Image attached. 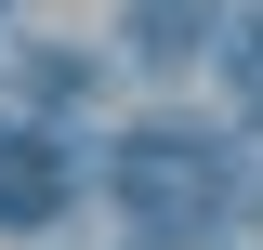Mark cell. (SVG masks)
I'll return each mask as SVG.
<instances>
[{
	"label": "cell",
	"instance_id": "cell-1",
	"mask_svg": "<svg viewBox=\"0 0 263 250\" xmlns=\"http://www.w3.org/2000/svg\"><path fill=\"white\" fill-rule=\"evenodd\" d=\"M105 198H119L158 250H197V237H224V224H237V158L211 145V132L145 119V132L105 145Z\"/></svg>",
	"mask_w": 263,
	"mask_h": 250
},
{
	"label": "cell",
	"instance_id": "cell-2",
	"mask_svg": "<svg viewBox=\"0 0 263 250\" xmlns=\"http://www.w3.org/2000/svg\"><path fill=\"white\" fill-rule=\"evenodd\" d=\"M79 211V158L53 119H0V237H53Z\"/></svg>",
	"mask_w": 263,
	"mask_h": 250
},
{
	"label": "cell",
	"instance_id": "cell-3",
	"mask_svg": "<svg viewBox=\"0 0 263 250\" xmlns=\"http://www.w3.org/2000/svg\"><path fill=\"white\" fill-rule=\"evenodd\" d=\"M211 40H224V0H132V13H119V53L158 66V79H171V66H197Z\"/></svg>",
	"mask_w": 263,
	"mask_h": 250
},
{
	"label": "cell",
	"instance_id": "cell-4",
	"mask_svg": "<svg viewBox=\"0 0 263 250\" xmlns=\"http://www.w3.org/2000/svg\"><path fill=\"white\" fill-rule=\"evenodd\" d=\"M92 79H105V66L79 53V40H27V53H13V105H27V119H66Z\"/></svg>",
	"mask_w": 263,
	"mask_h": 250
},
{
	"label": "cell",
	"instance_id": "cell-5",
	"mask_svg": "<svg viewBox=\"0 0 263 250\" xmlns=\"http://www.w3.org/2000/svg\"><path fill=\"white\" fill-rule=\"evenodd\" d=\"M211 53H224V79H237V105L263 119V13H237V27L211 40Z\"/></svg>",
	"mask_w": 263,
	"mask_h": 250
}]
</instances>
